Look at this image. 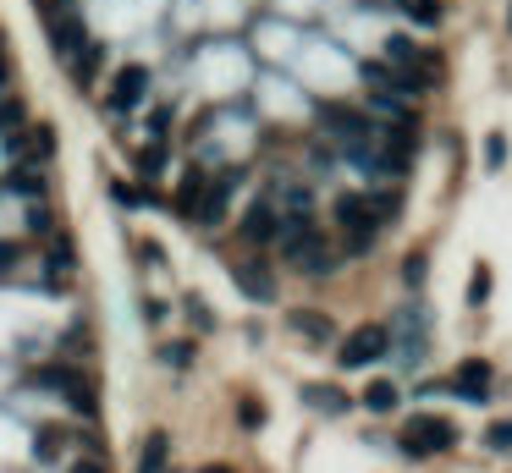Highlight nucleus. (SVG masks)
Here are the masks:
<instances>
[{
    "mask_svg": "<svg viewBox=\"0 0 512 473\" xmlns=\"http://www.w3.org/2000/svg\"><path fill=\"white\" fill-rule=\"evenodd\" d=\"M507 22H512V17H507Z\"/></svg>",
    "mask_w": 512,
    "mask_h": 473,
    "instance_id": "30",
    "label": "nucleus"
},
{
    "mask_svg": "<svg viewBox=\"0 0 512 473\" xmlns=\"http://www.w3.org/2000/svg\"><path fill=\"white\" fill-rule=\"evenodd\" d=\"M232 281H237L253 303H270V298H276V281H270V270H265L260 259H237V265H232Z\"/></svg>",
    "mask_w": 512,
    "mask_h": 473,
    "instance_id": "6",
    "label": "nucleus"
},
{
    "mask_svg": "<svg viewBox=\"0 0 512 473\" xmlns=\"http://www.w3.org/2000/svg\"><path fill=\"white\" fill-rule=\"evenodd\" d=\"M386 55L397 61V67H419V55H413V45H408V39H392V45H386Z\"/></svg>",
    "mask_w": 512,
    "mask_h": 473,
    "instance_id": "17",
    "label": "nucleus"
},
{
    "mask_svg": "<svg viewBox=\"0 0 512 473\" xmlns=\"http://www.w3.org/2000/svg\"><path fill=\"white\" fill-rule=\"evenodd\" d=\"M408 6H413V17H419V22H441V6H435V0H408Z\"/></svg>",
    "mask_w": 512,
    "mask_h": 473,
    "instance_id": "20",
    "label": "nucleus"
},
{
    "mask_svg": "<svg viewBox=\"0 0 512 473\" xmlns=\"http://www.w3.org/2000/svg\"><path fill=\"white\" fill-rule=\"evenodd\" d=\"M39 386H55V391L67 396L83 419H94V391H88L83 374H72V369H45V374H39Z\"/></svg>",
    "mask_w": 512,
    "mask_h": 473,
    "instance_id": "4",
    "label": "nucleus"
},
{
    "mask_svg": "<svg viewBox=\"0 0 512 473\" xmlns=\"http://www.w3.org/2000/svg\"><path fill=\"white\" fill-rule=\"evenodd\" d=\"M50 149H55V138H50V133L39 127V133H34V154H50Z\"/></svg>",
    "mask_w": 512,
    "mask_h": 473,
    "instance_id": "24",
    "label": "nucleus"
},
{
    "mask_svg": "<svg viewBox=\"0 0 512 473\" xmlns=\"http://www.w3.org/2000/svg\"><path fill=\"white\" fill-rule=\"evenodd\" d=\"M452 391H458L463 402H485V396H491V363H485V358H468V363H458V374H452Z\"/></svg>",
    "mask_w": 512,
    "mask_h": 473,
    "instance_id": "5",
    "label": "nucleus"
},
{
    "mask_svg": "<svg viewBox=\"0 0 512 473\" xmlns=\"http://www.w3.org/2000/svg\"><path fill=\"white\" fill-rule=\"evenodd\" d=\"M204 187H210V182H204V171H194V176L182 182V193H177V209H182L187 220H194V209H199V199H204Z\"/></svg>",
    "mask_w": 512,
    "mask_h": 473,
    "instance_id": "11",
    "label": "nucleus"
},
{
    "mask_svg": "<svg viewBox=\"0 0 512 473\" xmlns=\"http://www.w3.org/2000/svg\"><path fill=\"white\" fill-rule=\"evenodd\" d=\"M386 336H392L397 358H402L408 369H413V363H425V347H430V330H425V308H413V303H408V308L397 314V320H392V330H386Z\"/></svg>",
    "mask_w": 512,
    "mask_h": 473,
    "instance_id": "1",
    "label": "nucleus"
},
{
    "mask_svg": "<svg viewBox=\"0 0 512 473\" xmlns=\"http://www.w3.org/2000/svg\"><path fill=\"white\" fill-rule=\"evenodd\" d=\"M160 468H166V435H154L138 457V473H160Z\"/></svg>",
    "mask_w": 512,
    "mask_h": 473,
    "instance_id": "15",
    "label": "nucleus"
},
{
    "mask_svg": "<svg viewBox=\"0 0 512 473\" xmlns=\"http://www.w3.org/2000/svg\"><path fill=\"white\" fill-rule=\"evenodd\" d=\"M61 440H67V435H61V429H39V446H34V452H39V457L50 462V457L61 452Z\"/></svg>",
    "mask_w": 512,
    "mask_h": 473,
    "instance_id": "18",
    "label": "nucleus"
},
{
    "mask_svg": "<svg viewBox=\"0 0 512 473\" xmlns=\"http://www.w3.org/2000/svg\"><path fill=\"white\" fill-rule=\"evenodd\" d=\"M204 473H232V468H204Z\"/></svg>",
    "mask_w": 512,
    "mask_h": 473,
    "instance_id": "29",
    "label": "nucleus"
},
{
    "mask_svg": "<svg viewBox=\"0 0 512 473\" xmlns=\"http://www.w3.org/2000/svg\"><path fill=\"white\" fill-rule=\"evenodd\" d=\"M452 424L446 419H435V413H419V419H408V429H402V446L413 452V457H430V452H446L452 446Z\"/></svg>",
    "mask_w": 512,
    "mask_h": 473,
    "instance_id": "2",
    "label": "nucleus"
},
{
    "mask_svg": "<svg viewBox=\"0 0 512 473\" xmlns=\"http://www.w3.org/2000/svg\"><path fill=\"white\" fill-rule=\"evenodd\" d=\"M392 347V336H386V325H364V330H353L347 336V347H342V363L347 369H364V363H375L380 353Z\"/></svg>",
    "mask_w": 512,
    "mask_h": 473,
    "instance_id": "3",
    "label": "nucleus"
},
{
    "mask_svg": "<svg viewBox=\"0 0 512 473\" xmlns=\"http://www.w3.org/2000/svg\"><path fill=\"white\" fill-rule=\"evenodd\" d=\"M0 121H22V105H12V100H0Z\"/></svg>",
    "mask_w": 512,
    "mask_h": 473,
    "instance_id": "25",
    "label": "nucleus"
},
{
    "mask_svg": "<svg viewBox=\"0 0 512 473\" xmlns=\"http://www.w3.org/2000/svg\"><path fill=\"white\" fill-rule=\"evenodd\" d=\"M485 298H491V270L479 265V270H474V281H468V303L479 308V303H485Z\"/></svg>",
    "mask_w": 512,
    "mask_h": 473,
    "instance_id": "16",
    "label": "nucleus"
},
{
    "mask_svg": "<svg viewBox=\"0 0 512 473\" xmlns=\"http://www.w3.org/2000/svg\"><path fill=\"white\" fill-rule=\"evenodd\" d=\"M402 275H408V287H419V281H425V254H413V259L402 265Z\"/></svg>",
    "mask_w": 512,
    "mask_h": 473,
    "instance_id": "21",
    "label": "nucleus"
},
{
    "mask_svg": "<svg viewBox=\"0 0 512 473\" xmlns=\"http://www.w3.org/2000/svg\"><path fill=\"white\" fill-rule=\"evenodd\" d=\"M303 402H309V407H319V413H342V407H347V396H342V391H331V386H309V391H303Z\"/></svg>",
    "mask_w": 512,
    "mask_h": 473,
    "instance_id": "13",
    "label": "nucleus"
},
{
    "mask_svg": "<svg viewBox=\"0 0 512 473\" xmlns=\"http://www.w3.org/2000/svg\"><path fill=\"white\" fill-rule=\"evenodd\" d=\"M144 94V67H127L121 77H116V105H133Z\"/></svg>",
    "mask_w": 512,
    "mask_h": 473,
    "instance_id": "14",
    "label": "nucleus"
},
{
    "mask_svg": "<svg viewBox=\"0 0 512 473\" xmlns=\"http://www.w3.org/2000/svg\"><path fill=\"white\" fill-rule=\"evenodd\" d=\"M491 446H496V452H512V424H496V429H491Z\"/></svg>",
    "mask_w": 512,
    "mask_h": 473,
    "instance_id": "22",
    "label": "nucleus"
},
{
    "mask_svg": "<svg viewBox=\"0 0 512 473\" xmlns=\"http://www.w3.org/2000/svg\"><path fill=\"white\" fill-rule=\"evenodd\" d=\"M232 187H237V171H227V176H220V182H210L204 187V199H199V220H204V226H215V220L220 215H227V199H232Z\"/></svg>",
    "mask_w": 512,
    "mask_h": 473,
    "instance_id": "7",
    "label": "nucleus"
},
{
    "mask_svg": "<svg viewBox=\"0 0 512 473\" xmlns=\"http://www.w3.org/2000/svg\"><path fill=\"white\" fill-rule=\"evenodd\" d=\"M12 259H17V248H12V242H0V270H6Z\"/></svg>",
    "mask_w": 512,
    "mask_h": 473,
    "instance_id": "26",
    "label": "nucleus"
},
{
    "mask_svg": "<svg viewBox=\"0 0 512 473\" xmlns=\"http://www.w3.org/2000/svg\"><path fill=\"white\" fill-rule=\"evenodd\" d=\"M276 232H281V215H276L270 204H253L248 220H243V237H248V242H270Z\"/></svg>",
    "mask_w": 512,
    "mask_h": 473,
    "instance_id": "8",
    "label": "nucleus"
},
{
    "mask_svg": "<svg viewBox=\"0 0 512 473\" xmlns=\"http://www.w3.org/2000/svg\"><path fill=\"white\" fill-rule=\"evenodd\" d=\"M286 325H293L298 336H309V341H331V336H336V325L326 320V314H309V308H298V314H286Z\"/></svg>",
    "mask_w": 512,
    "mask_h": 473,
    "instance_id": "9",
    "label": "nucleus"
},
{
    "mask_svg": "<svg viewBox=\"0 0 512 473\" xmlns=\"http://www.w3.org/2000/svg\"><path fill=\"white\" fill-rule=\"evenodd\" d=\"M12 187H22V193H39V187H45V182H39L34 171H28V176H12Z\"/></svg>",
    "mask_w": 512,
    "mask_h": 473,
    "instance_id": "23",
    "label": "nucleus"
},
{
    "mask_svg": "<svg viewBox=\"0 0 512 473\" xmlns=\"http://www.w3.org/2000/svg\"><path fill=\"white\" fill-rule=\"evenodd\" d=\"M364 407H369V413H392V407H397V386L392 380H375L364 391Z\"/></svg>",
    "mask_w": 512,
    "mask_h": 473,
    "instance_id": "12",
    "label": "nucleus"
},
{
    "mask_svg": "<svg viewBox=\"0 0 512 473\" xmlns=\"http://www.w3.org/2000/svg\"><path fill=\"white\" fill-rule=\"evenodd\" d=\"M293 265H298V270H309V275H326V270H331V248L314 237V242H303L298 254H293Z\"/></svg>",
    "mask_w": 512,
    "mask_h": 473,
    "instance_id": "10",
    "label": "nucleus"
},
{
    "mask_svg": "<svg viewBox=\"0 0 512 473\" xmlns=\"http://www.w3.org/2000/svg\"><path fill=\"white\" fill-rule=\"evenodd\" d=\"M6 77H12V72H6V55H0V88H6Z\"/></svg>",
    "mask_w": 512,
    "mask_h": 473,
    "instance_id": "28",
    "label": "nucleus"
},
{
    "mask_svg": "<svg viewBox=\"0 0 512 473\" xmlns=\"http://www.w3.org/2000/svg\"><path fill=\"white\" fill-rule=\"evenodd\" d=\"M72 473H105V468H100V462H78Z\"/></svg>",
    "mask_w": 512,
    "mask_h": 473,
    "instance_id": "27",
    "label": "nucleus"
},
{
    "mask_svg": "<svg viewBox=\"0 0 512 473\" xmlns=\"http://www.w3.org/2000/svg\"><path fill=\"white\" fill-rule=\"evenodd\" d=\"M485 160H491V171H501V166H507V138H501V133H491V143H485Z\"/></svg>",
    "mask_w": 512,
    "mask_h": 473,
    "instance_id": "19",
    "label": "nucleus"
}]
</instances>
